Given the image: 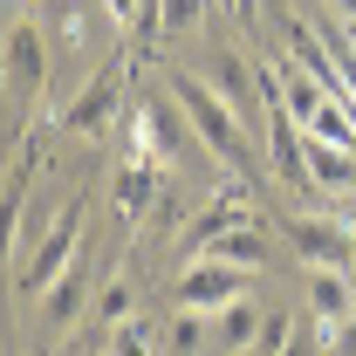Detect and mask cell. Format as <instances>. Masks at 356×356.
<instances>
[{
  "mask_svg": "<svg viewBox=\"0 0 356 356\" xmlns=\"http://www.w3.org/2000/svg\"><path fill=\"white\" fill-rule=\"evenodd\" d=\"M206 83L220 89L247 124H267V96H261V69H254V62H240V55H226V48H220V55L206 62Z\"/></svg>",
  "mask_w": 356,
  "mask_h": 356,
  "instance_id": "9c48e42d",
  "label": "cell"
},
{
  "mask_svg": "<svg viewBox=\"0 0 356 356\" xmlns=\"http://www.w3.org/2000/svg\"><path fill=\"white\" fill-rule=\"evenodd\" d=\"M103 350L110 356H144V350H165V336H158V329H151V322H117V329H103Z\"/></svg>",
  "mask_w": 356,
  "mask_h": 356,
  "instance_id": "ac0fdd59",
  "label": "cell"
},
{
  "mask_svg": "<svg viewBox=\"0 0 356 356\" xmlns=\"http://www.w3.org/2000/svg\"><path fill=\"white\" fill-rule=\"evenodd\" d=\"M240 220H254V199H247L240 172H233V178L220 185V192H213V206H206V213L192 220V233H185V261H192V254H206V247L220 240L226 226H240Z\"/></svg>",
  "mask_w": 356,
  "mask_h": 356,
  "instance_id": "30bf717a",
  "label": "cell"
},
{
  "mask_svg": "<svg viewBox=\"0 0 356 356\" xmlns=\"http://www.w3.org/2000/svg\"><path fill=\"white\" fill-rule=\"evenodd\" d=\"M315 343H322V350H343V356H356V309L343 315V322H336V329H322V336H315Z\"/></svg>",
  "mask_w": 356,
  "mask_h": 356,
  "instance_id": "7402d4cb",
  "label": "cell"
},
{
  "mask_svg": "<svg viewBox=\"0 0 356 356\" xmlns=\"http://www.w3.org/2000/svg\"><path fill=\"white\" fill-rule=\"evenodd\" d=\"M247 281H254V267L240 261H220V254H192V261L178 267V309H226L233 295H247Z\"/></svg>",
  "mask_w": 356,
  "mask_h": 356,
  "instance_id": "52a82bcc",
  "label": "cell"
},
{
  "mask_svg": "<svg viewBox=\"0 0 356 356\" xmlns=\"http://www.w3.org/2000/svg\"><path fill=\"white\" fill-rule=\"evenodd\" d=\"M137 315V281L131 274H110L103 288H96V302H89V343L103 350V329H117V322H131Z\"/></svg>",
  "mask_w": 356,
  "mask_h": 356,
  "instance_id": "5bb4252c",
  "label": "cell"
},
{
  "mask_svg": "<svg viewBox=\"0 0 356 356\" xmlns=\"http://www.w3.org/2000/svg\"><path fill=\"white\" fill-rule=\"evenodd\" d=\"M206 254H220V261H240V267H254V274H261V267L274 261V240H267V226H261V220H240V226H226V233L206 247Z\"/></svg>",
  "mask_w": 356,
  "mask_h": 356,
  "instance_id": "9a60e30c",
  "label": "cell"
},
{
  "mask_svg": "<svg viewBox=\"0 0 356 356\" xmlns=\"http://www.w3.org/2000/svg\"><path fill=\"white\" fill-rule=\"evenodd\" d=\"M55 42H62V48H83L89 42V21L76 14V7H55Z\"/></svg>",
  "mask_w": 356,
  "mask_h": 356,
  "instance_id": "44dd1931",
  "label": "cell"
},
{
  "mask_svg": "<svg viewBox=\"0 0 356 356\" xmlns=\"http://www.w3.org/2000/svg\"><path fill=\"white\" fill-rule=\"evenodd\" d=\"M288 247H295L302 267H350L356 261V226L322 220V213H295L288 220Z\"/></svg>",
  "mask_w": 356,
  "mask_h": 356,
  "instance_id": "ba28073f",
  "label": "cell"
},
{
  "mask_svg": "<svg viewBox=\"0 0 356 356\" xmlns=\"http://www.w3.org/2000/svg\"><path fill=\"white\" fill-rule=\"evenodd\" d=\"M185 131H192V117H185V103H178L172 89H165V96H137L131 144H144L158 165H185Z\"/></svg>",
  "mask_w": 356,
  "mask_h": 356,
  "instance_id": "8992f818",
  "label": "cell"
},
{
  "mask_svg": "<svg viewBox=\"0 0 356 356\" xmlns=\"http://www.w3.org/2000/svg\"><path fill=\"white\" fill-rule=\"evenodd\" d=\"M350 288H356V261H350Z\"/></svg>",
  "mask_w": 356,
  "mask_h": 356,
  "instance_id": "cb8c5ba5",
  "label": "cell"
},
{
  "mask_svg": "<svg viewBox=\"0 0 356 356\" xmlns=\"http://www.w3.org/2000/svg\"><path fill=\"white\" fill-rule=\"evenodd\" d=\"M254 336H261V309L247 295H233L226 309H213V350H254Z\"/></svg>",
  "mask_w": 356,
  "mask_h": 356,
  "instance_id": "2e32d148",
  "label": "cell"
},
{
  "mask_svg": "<svg viewBox=\"0 0 356 356\" xmlns=\"http://www.w3.org/2000/svg\"><path fill=\"white\" fill-rule=\"evenodd\" d=\"M343 220L356 226V185H350V192H343Z\"/></svg>",
  "mask_w": 356,
  "mask_h": 356,
  "instance_id": "603a6c76",
  "label": "cell"
},
{
  "mask_svg": "<svg viewBox=\"0 0 356 356\" xmlns=\"http://www.w3.org/2000/svg\"><path fill=\"white\" fill-rule=\"evenodd\" d=\"M206 21V0H158V35H192Z\"/></svg>",
  "mask_w": 356,
  "mask_h": 356,
  "instance_id": "d6986e66",
  "label": "cell"
},
{
  "mask_svg": "<svg viewBox=\"0 0 356 356\" xmlns=\"http://www.w3.org/2000/svg\"><path fill=\"white\" fill-rule=\"evenodd\" d=\"M302 158H309V185H315V192L343 199V192L356 185V144H336V137L302 131Z\"/></svg>",
  "mask_w": 356,
  "mask_h": 356,
  "instance_id": "8fae6325",
  "label": "cell"
},
{
  "mask_svg": "<svg viewBox=\"0 0 356 356\" xmlns=\"http://www.w3.org/2000/svg\"><path fill=\"white\" fill-rule=\"evenodd\" d=\"M0 83H7V137L21 144V124L42 110V89H48V42L35 21H7V42H0Z\"/></svg>",
  "mask_w": 356,
  "mask_h": 356,
  "instance_id": "7a4b0ae2",
  "label": "cell"
},
{
  "mask_svg": "<svg viewBox=\"0 0 356 356\" xmlns=\"http://www.w3.org/2000/svg\"><path fill=\"white\" fill-rule=\"evenodd\" d=\"M165 89L185 103L192 137L213 151V165H226V172H247V117L226 103L220 89L206 83V76H185V69H165Z\"/></svg>",
  "mask_w": 356,
  "mask_h": 356,
  "instance_id": "6da1fadb",
  "label": "cell"
},
{
  "mask_svg": "<svg viewBox=\"0 0 356 356\" xmlns=\"http://www.w3.org/2000/svg\"><path fill=\"white\" fill-rule=\"evenodd\" d=\"M213 309H178L172 315V329H165V350H213V322H206Z\"/></svg>",
  "mask_w": 356,
  "mask_h": 356,
  "instance_id": "e0dca14e",
  "label": "cell"
},
{
  "mask_svg": "<svg viewBox=\"0 0 356 356\" xmlns=\"http://www.w3.org/2000/svg\"><path fill=\"white\" fill-rule=\"evenodd\" d=\"M76 261H83V199H62L55 226H48L42 240L28 247V261H21V295H35V302H42V295H48V288H55Z\"/></svg>",
  "mask_w": 356,
  "mask_h": 356,
  "instance_id": "277c9868",
  "label": "cell"
},
{
  "mask_svg": "<svg viewBox=\"0 0 356 356\" xmlns=\"http://www.w3.org/2000/svg\"><path fill=\"white\" fill-rule=\"evenodd\" d=\"M288 343H295V322H288V315H261V336H254V350L281 356Z\"/></svg>",
  "mask_w": 356,
  "mask_h": 356,
  "instance_id": "ffe728a7",
  "label": "cell"
},
{
  "mask_svg": "<svg viewBox=\"0 0 356 356\" xmlns=\"http://www.w3.org/2000/svg\"><path fill=\"white\" fill-rule=\"evenodd\" d=\"M350 309H356L350 267H309V315H315V336H322V329H336Z\"/></svg>",
  "mask_w": 356,
  "mask_h": 356,
  "instance_id": "4fadbf2b",
  "label": "cell"
},
{
  "mask_svg": "<svg viewBox=\"0 0 356 356\" xmlns=\"http://www.w3.org/2000/svg\"><path fill=\"white\" fill-rule=\"evenodd\" d=\"M158 199H165V165L144 144H131L117 158V172H110V213H117V226H144L158 213Z\"/></svg>",
  "mask_w": 356,
  "mask_h": 356,
  "instance_id": "5b68a950",
  "label": "cell"
},
{
  "mask_svg": "<svg viewBox=\"0 0 356 356\" xmlns=\"http://www.w3.org/2000/svg\"><path fill=\"white\" fill-rule=\"evenodd\" d=\"M124 62H131V48H110L96 62V76L62 103V131L89 137V144H103V137L117 131V117H124Z\"/></svg>",
  "mask_w": 356,
  "mask_h": 356,
  "instance_id": "3957f363",
  "label": "cell"
},
{
  "mask_svg": "<svg viewBox=\"0 0 356 356\" xmlns=\"http://www.w3.org/2000/svg\"><path fill=\"white\" fill-rule=\"evenodd\" d=\"M89 302H96V295H89V274H83V261H76V267H69V274L42 295V302H35V322H42L48 336H62V329L89 322Z\"/></svg>",
  "mask_w": 356,
  "mask_h": 356,
  "instance_id": "7c38bea8",
  "label": "cell"
}]
</instances>
